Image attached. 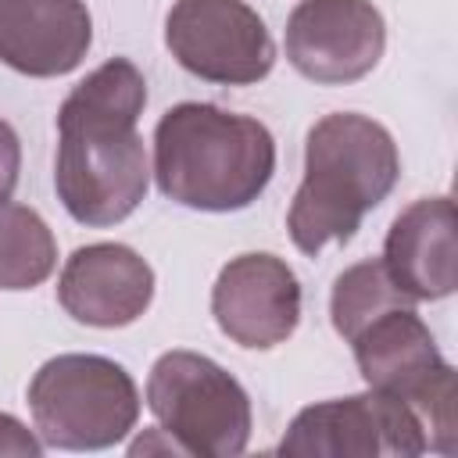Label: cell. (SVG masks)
<instances>
[{
	"label": "cell",
	"instance_id": "6da1fadb",
	"mask_svg": "<svg viewBox=\"0 0 458 458\" xmlns=\"http://www.w3.org/2000/svg\"><path fill=\"white\" fill-rule=\"evenodd\" d=\"M147 79L129 57L93 68L57 111L54 190L79 225L107 229L129 218L150 186L147 147L136 129Z\"/></svg>",
	"mask_w": 458,
	"mask_h": 458
},
{
	"label": "cell",
	"instance_id": "7a4b0ae2",
	"mask_svg": "<svg viewBox=\"0 0 458 458\" xmlns=\"http://www.w3.org/2000/svg\"><path fill=\"white\" fill-rule=\"evenodd\" d=\"M401 175V154L386 125L369 114L333 111L308 129L304 179L290 200L286 229L301 254L347 243Z\"/></svg>",
	"mask_w": 458,
	"mask_h": 458
},
{
	"label": "cell",
	"instance_id": "3957f363",
	"mask_svg": "<svg viewBox=\"0 0 458 458\" xmlns=\"http://www.w3.org/2000/svg\"><path fill=\"white\" fill-rule=\"evenodd\" d=\"M157 190L193 211H243L276 172V140L250 118L218 104L182 100L154 125Z\"/></svg>",
	"mask_w": 458,
	"mask_h": 458
},
{
	"label": "cell",
	"instance_id": "277c9868",
	"mask_svg": "<svg viewBox=\"0 0 458 458\" xmlns=\"http://www.w3.org/2000/svg\"><path fill=\"white\" fill-rule=\"evenodd\" d=\"M29 411L43 447L104 451L136 429L140 390L114 358L57 354L29 379Z\"/></svg>",
	"mask_w": 458,
	"mask_h": 458
},
{
	"label": "cell",
	"instance_id": "5b68a950",
	"mask_svg": "<svg viewBox=\"0 0 458 458\" xmlns=\"http://www.w3.org/2000/svg\"><path fill=\"white\" fill-rule=\"evenodd\" d=\"M147 408L182 454L236 458L247 451L254 426L250 397L208 354L165 351L147 376Z\"/></svg>",
	"mask_w": 458,
	"mask_h": 458
},
{
	"label": "cell",
	"instance_id": "8992f818",
	"mask_svg": "<svg viewBox=\"0 0 458 458\" xmlns=\"http://www.w3.org/2000/svg\"><path fill=\"white\" fill-rule=\"evenodd\" d=\"M354 361L372 390L394 394L419 415L429 451L454 454V369L444 361L429 326L415 308H390L372 318L354 340Z\"/></svg>",
	"mask_w": 458,
	"mask_h": 458
},
{
	"label": "cell",
	"instance_id": "52a82bcc",
	"mask_svg": "<svg viewBox=\"0 0 458 458\" xmlns=\"http://www.w3.org/2000/svg\"><path fill=\"white\" fill-rule=\"evenodd\" d=\"M429 444L411 404L372 386L301 408L279 440V454L293 458H415Z\"/></svg>",
	"mask_w": 458,
	"mask_h": 458
},
{
	"label": "cell",
	"instance_id": "ba28073f",
	"mask_svg": "<svg viewBox=\"0 0 458 458\" xmlns=\"http://www.w3.org/2000/svg\"><path fill=\"white\" fill-rule=\"evenodd\" d=\"M165 47L179 68L215 86H254L276 64L268 29L243 0H175L165 18Z\"/></svg>",
	"mask_w": 458,
	"mask_h": 458
},
{
	"label": "cell",
	"instance_id": "9c48e42d",
	"mask_svg": "<svg viewBox=\"0 0 458 458\" xmlns=\"http://www.w3.org/2000/svg\"><path fill=\"white\" fill-rule=\"evenodd\" d=\"M386 50V21L372 0H301L286 18V61L318 86L365 79Z\"/></svg>",
	"mask_w": 458,
	"mask_h": 458
},
{
	"label": "cell",
	"instance_id": "30bf717a",
	"mask_svg": "<svg viewBox=\"0 0 458 458\" xmlns=\"http://www.w3.org/2000/svg\"><path fill=\"white\" fill-rule=\"evenodd\" d=\"M211 315L233 344L268 351L301 322V283L276 254H240L211 286Z\"/></svg>",
	"mask_w": 458,
	"mask_h": 458
},
{
	"label": "cell",
	"instance_id": "8fae6325",
	"mask_svg": "<svg viewBox=\"0 0 458 458\" xmlns=\"http://www.w3.org/2000/svg\"><path fill=\"white\" fill-rule=\"evenodd\" d=\"M154 301V268L125 243L75 247L57 279V304L82 326H132Z\"/></svg>",
	"mask_w": 458,
	"mask_h": 458
},
{
	"label": "cell",
	"instance_id": "7c38bea8",
	"mask_svg": "<svg viewBox=\"0 0 458 458\" xmlns=\"http://www.w3.org/2000/svg\"><path fill=\"white\" fill-rule=\"evenodd\" d=\"M93 43L86 0H0V61L29 79H57Z\"/></svg>",
	"mask_w": 458,
	"mask_h": 458
},
{
	"label": "cell",
	"instance_id": "4fadbf2b",
	"mask_svg": "<svg viewBox=\"0 0 458 458\" xmlns=\"http://www.w3.org/2000/svg\"><path fill=\"white\" fill-rule=\"evenodd\" d=\"M383 265L415 301H444L458 290V229L451 197L408 204L386 229Z\"/></svg>",
	"mask_w": 458,
	"mask_h": 458
},
{
	"label": "cell",
	"instance_id": "5bb4252c",
	"mask_svg": "<svg viewBox=\"0 0 458 458\" xmlns=\"http://www.w3.org/2000/svg\"><path fill=\"white\" fill-rule=\"evenodd\" d=\"M57 240L43 215L25 204H0V290H32L50 279Z\"/></svg>",
	"mask_w": 458,
	"mask_h": 458
},
{
	"label": "cell",
	"instance_id": "9a60e30c",
	"mask_svg": "<svg viewBox=\"0 0 458 458\" xmlns=\"http://www.w3.org/2000/svg\"><path fill=\"white\" fill-rule=\"evenodd\" d=\"M419 301L408 297L386 272L383 258H365L351 268H344L329 293V318L333 329L351 344L372 318H379L390 308H415Z\"/></svg>",
	"mask_w": 458,
	"mask_h": 458
},
{
	"label": "cell",
	"instance_id": "2e32d148",
	"mask_svg": "<svg viewBox=\"0 0 458 458\" xmlns=\"http://www.w3.org/2000/svg\"><path fill=\"white\" fill-rule=\"evenodd\" d=\"M18 172H21V140H18L14 125L0 118V204L11 200V193L18 186Z\"/></svg>",
	"mask_w": 458,
	"mask_h": 458
},
{
	"label": "cell",
	"instance_id": "e0dca14e",
	"mask_svg": "<svg viewBox=\"0 0 458 458\" xmlns=\"http://www.w3.org/2000/svg\"><path fill=\"white\" fill-rule=\"evenodd\" d=\"M4 454H18V458H39L43 454V440L7 411H0V458Z\"/></svg>",
	"mask_w": 458,
	"mask_h": 458
}]
</instances>
